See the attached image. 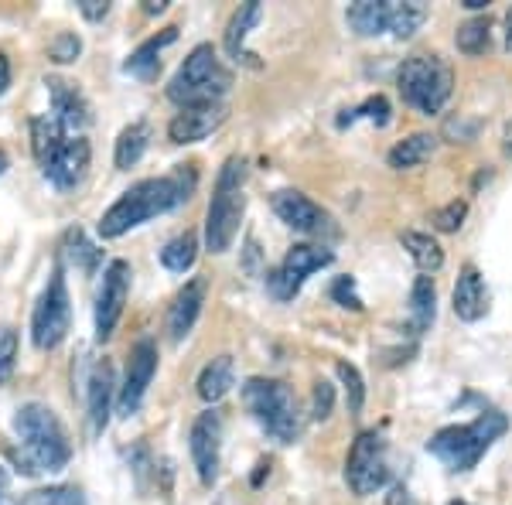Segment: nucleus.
<instances>
[{
    "label": "nucleus",
    "instance_id": "nucleus-1",
    "mask_svg": "<svg viewBox=\"0 0 512 505\" xmlns=\"http://www.w3.org/2000/svg\"><path fill=\"white\" fill-rule=\"evenodd\" d=\"M192 192H195L192 168H178L175 175H164V178L137 181V185L130 188V192H123L117 202L106 209L103 219H99V236L117 239L123 233H130V229L144 226V222L154 219V215L178 209L181 202H188Z\"/></svg>",
    "mask_w": 512,
    "mask_h": 505
},
{
    "label": "nucleus",
    "instance_id": "nucleus-2",
    "mask_svg": "<svg viewBox=\"0 0 512 505\" xmlns=\"http://www.w3.org/2000/svg\"><path fill=\"white\" fill-rule=\"evenodd\" d=\"M506 430H509L506 413L485 410V413H478L472 424L441 427L431 441H427V451H431L448 471H454V475H465V471H472L478 461L485 458V451H489Z\"/></svg>",
    "mask_w": 512,
    "mask_h": 505
},
{
    "label": "nucleus",
    "instance_id": "nucleus-3",
    "mask_svg": "<svg viewBox=\"0 0 512 505\" xmlns=\"http://www.w3.org/2000/svg\"><path fill=\"white\" fill-rule=\"evenodd\" d=\"M14 430L21 437V461L28 475L38 471H62L72 458V444L65 437V427L59 424L48 407L41 403H24L14 417Z\"/></svg>",
    "mask_w": 512,
    "mask_h": 505
},
{
    "label": "nucleus",
    "instance_id": "nucleus-4",
    "mask_svg": "<svg viewBox=\"0 0 512 505\" xmlns=\"http://www.w3.org/2000/svg\"><path fill=\"white\" fill-rule=\"evenodd\" d=\"M31 147L45 171V178L55 188L79 185L89 168V140L79 134H69L55 117H38L31 123Z\"/></svg>",
    "mask_w": 512,
    "mask_h": 505
},
{
    "label": "nucleus",
    "instance_id": "nucleus-5",
    "mask_svg": "<svg viewBox=\"0 0 512 505\" xmlns=\"http://www.w3.org/2000/svg\"><path fill=\"white\" fill-rule=\"evenodd\" d=\"M243 403H246V410H250V417L267 430L274 441L294 444L297 437H301L304 417H301V407H297L294 389L287 383H280V379H263V376L246 379Z\"/></svg>",
    "mask_w": 512,
    "mask_h": 505
},
{
    "label": "nucleus",
    "instance_id": "nucleus-6",
    "mask_svg": "<svg viewBox=\"0 0 512 505\" xmlns=\"http://www.w3.org/2000/svg\"><path fill=\"white\" fill-rule=\"evenodd\" d=\"M233 86V72L222 65L219 52L212 45H198L181 69L175 72V79L168 82V99L178 103L181 110L188 106H209L219 103L222 96Z\"/></svg>",
    "mask_w": 512,
    "mask_h": 505
},
{
    "label": "nucleus",
    "instance_id": "nucleus-7",
    "mask_svg": "<svg viewBox=\"0 0 512 505\" xmlns=\"http://www.w3.org/2000/svg\"><path fill=\"white\" fill-rule=\"evenodd\" d=\"M243 178L246 161L243 157H229L216 178V195H212L209 215H205V246H209V253H226L239 233V222H243L246 209Z\"/></svg>",
    "mask_w": 512,
    "mask_h": 505
},
{
    "label": "nucleus",
    "instance_id": "nucleus-8",
    "mask_svg": "<svg viewBox=\"0 0 512 505\" xmlns=\"http://www.w3.org/2000/svg\"><path fill=\"white\" fill-rule=\"evenodd\" d=\"M396 89L407 106L434 117L454 93V69L441 55H414L396 69Z\"/></svg>",
    "mask_w": 512,
    "mask_h": 505
},
{
    "label": "nucleus",
    "instance_id": "nucleus-9",
    "mask_svg": "<svg viewBox=\"0 0 512 505\" xmlns=\"http://www.w3.org/2000/svg\"><path fill=\"white\" fill-rule=\"evenodd\" d=\"M390 478V465H386V441L379 430H362L355 437L349 458H345V482L355 495H373Z\"/></svg>",
    "mask_w": 512,
    "mask_h": 505
},
{
    "label": "nucleus",
    "instance_id": "nucleus-10",
    "mask_svg": "<svg viewBox=\"0 0 512 505\" xmlns=\"http://www.w3.org/2000/svg\"><path fill=\"white\" fill-rule=\"evenodd\" d=\"M69 321H72L69 287H65L62 267H55L45 294L35 304V314H31V338H35L38 349H55L65 338V331H69Z\"/></svg>",
    "mask_w": 512,
    "mask_h": 505
},
{
    "label": "nucleus",
    "instance_id": "nucleus-11",
    "mask_svg": "<svg viewBox=\"0 0 512 505\" xmlns=\"http://www.w3.org/2000/svg\"><path fill=\"white\" fill-rule=\"evenodd\" d=\"M332 260H335V253L325 250V246H315V243L291 246L284 260H280V267L274 273H267L270 294H274L277 301H291L304 287V280H308L311 273H318L321 267H328Z\"/></svg>",
    "mask_w": 512,
    "mask_h": 505
},
{
    "label": "nucleus",
    "instance_id": "nucleus-12",
    "mask_svg": "<svg viewBox=\"0 0 512 505\" xmlns=\"http://www.w3.org/2000/svg\"><path fill=\"white\" fill-rule=\"evenodd\" d=\"M270 205H274L277 219L287 222L291 229L304 236H335L332 215L321 209L318 202H311L304 192H294V188H284V192L270 195Z\"/></svg>",
    "mask_w": 512,
    "mask_h": 505
},
{
    "label": "nucleus",
    "instance_id": "nucleus-13",
    "mask_svg": "<svg viewBox=\"0 0 512 505\" xmlns=\"http://www.w3.org/2000/svg\"><path fill=\"white\" fill-rule=\"evenodd\" d=\"M127 294H130V263L113 260L103 273V287H99V297H96V338L99 342L113 335V328H117V321L123 314V304H127Z\"/></svg>",
    "mask_w": 512,
    "mask_h": 505
},
{
    "label": "nucleus",
    "instance_id": "nucleus-14",
    "mask_svg": "<svg viewBox=\"0 0 512 505\" xmlns=\"http://www.w3.org/2000/svg\"><path fill=\"white\" fill-rule=\"evenodd\" d=\"M154 372H158V345L144 338V342H137L134 352H130L127 376H123V386H120V396H117V407H120L123 417H134V413L140 410Z\"/></svg>",
    "mask_w": 512,
    "mask_h": 505
},
{
    "label": "nucleus",
    "instance_id": "nucleus-15",
    "mask_svg": "<svg viewBox=\"0 0 512 505\" xmlns=\"http://www.w3.org/2000/svg\"><path fill=\"white\" fill-rule=\"evenodd\" d=\"M222 458V417L216 410H205L192 424V461L202 485H216Z\"/></svg>",
    "mask_w": 512,
    "mask_h": 505
},
{
    "label": "nucleus",
    "instance_id": "nucleus-16",
    "mask_svg": "<svg viewBox=\"0 0 512 505\" xmlns=\"http://www.w3.org/2000/svg\"><path fill=\"white\" fill-rule=\"evenodd\" d=\"M226 123V106L222 103H209V106H188L181 110L175 120L168 123V137L171 144H198L219 130Z\"/></svg>",
    "mask_w": 512,
    "mask_h": 505
},
{
    "label": "nucleus",
    "instance_id": "nucleus-17",
    "mask_svg": "<svg viewBox=\"0 0 512 505\" xmlns=\"http://www.w3.org/2000/svg\"><path fill=\"white\" fill-rule=\"evenodd\" d=\"M454 314L461 321H482L489 314V291H485V280L478 273L475 263H465L458 273V284H454Z\"/></svg>",
    "mask_w": 512,
    "mask_h": 505
},
{
    "label": "nucleus",
    "instance_id": "nucleus-18",
    "mask_svg": "<svg viewBox=\"0 0 512 505\" xmlns=\"http://www.w3.org/2000/svg\"><path fill=\"white\" fill-rule=\"evenodd\" d=\"M202 304H205V280L195 277V280H188V284L181 287L178 297H175V304H171V311H168V335H171V342H181V338H185L188 331L195 328L198 314H202Z\"/></svg>",
    "mask_w": 512,
    "mask_h": 505
},
{
    "label": "nucleus",
    "instance_id": "nucleus-19",
    "mask_svg": "<svg viewBox=\"0 0 512 505\" xmlns=\"http://www.w3.org/2000/svg\"><path fill=\"white\" fill-rule=\"evenodd\" d=\"M48 93H52V117L62 123L69 134H76L89 123V106L86 96L79 93L72 82L65 79H48Z\"/></svg>",
    "mask_w": 512,
    "mask_h": 505
},
{
    "label": "nucleus",
    "instance_id": "nucleus-20",
    "mask_svg": "<svg viewBox=\"0 0 512 505\" xmlns=\"http://www.w3.org/2000/svg\"><path fill=\"white\" fill-rule=\"evenodd\" d=\"M113 366L110 362H96L93 376H89V427L93 434H103L110 424V403H113Z\"/></svg>",
    "mask_w": 512,
    "mask_h": 505
},
{
    "label": "nucleus",
    "instance_id": "nucleus-21",
    "mask_svg": "<svg viewBox=\"0 0 512 505\" xmlns=\"http://www.w3.org/2000/svg\"><path fill=\"white\" fill-rule=\"evenodd\" d=\"M349 18V28L362 38H376L383 31H390V18H393V0H359L345 11Z\"/></svg>",
    "mask_w": 512,
    "mask_h": 505
},
{
    "label": "nucleus",
    "instance_id": "nucleus-22",
    "mask_svg": "<svg viewBox=\"0 0 512 505\" xmlns=\"http://www.w3.org/2000/svg\"><path fill=\"white\" fill-rule=\"evenodd\" d=\"M437 151V137L434 134H410L403 137L400 144L390 147V154H386V161H390L393 171H410V168H420V164H427Z\"/></svg>",
    "mask_w": 512,
    "mask_h": 505
},
{
    "label": "nucleus",
    "instance_id": "nucleus-23",
    "mask_svg": "<svg viewBox=\"0 0 512 505\" xmlns=\"http://www.w3.org/2000/svg\"><path fill=\"white\" fill-rule=\"evenodd\" d=\"M175 38H178V28H164L161 35L147 38L144 45H140L137 52L130 55L123 69H127L130 76H137V79H154V76H158V69H161V59H158L161 48H168Z\"/></svg>",
    "mask_w": 512,
    "mask_h": 505
},
{
    "label": "nucleus",
    "instance_id": "nucleus-24",
    "mask_svg": "<svg viewBox=\"0 0 512 505\" xmlns=\"http://www.w3.org/2000/svg\"><path fill=\"white\" fill-rule=\"evenodd\" d=\"M437 314V291H434V277L420 273L414 280V291H410V335H424L434 325Z\"/></svg>",
    "mask_w": 512,
    "mask_h": 505
},
{
    "label": "nucleus",
    "instance_id": "nucleus-25",
    "mask_svg": "<svg viewBox=\"0 0 512 505\" xmlns=\"http://www.w3.org/2000/svg\"><path fill=\"white\" fill-rule=\"evenodd\" d=\"M233 386H236V369L229 355L212 359L209 366L202 369V376H198V396H202L205 403H219Z\"/></svg>",
    "mask_w": 512,
    "mask_h": 505
},
{
    "label": "nucleus",
    "instance_id": "nucleus-26",
    "mask_svg": "<svg viewBox=\"0 0 512 505\" xmlns=\"http://www.w3.org/2000/svg\"><path fill=\"white\" fill-rule=\"evenodd\" d=\"M263 18V7L256 4V0H250V4H239V11L233 14V21H229V28H226V52H229V59H253L250 52L243 48V41L246 35L256 28V21Z\"/></svg>",
    "mask_w": 512,
    "mask_h": 505
},
{
    "label": "nucleus",
    "instance_id": "nucleus-27",
    "mask_svg": "<svg viewBox=\"0 0 512 505\" xmlns=\"http://www.w3.org/2000/svg\"><path fill=\"white\" fill-rule=\"evenodd\" d=\"M400 243H403V250L414 256L417 270L427 273V277L444 267V250H441V243H437L431 233H417V229H407V233L400 236Z\"/></svg>",
    "mask_w": 512,
    "mask_h": 505
},
{
    "label": "nucleus",
    "instance_id": "nucleus-28",
    "mask_svg": "<svg viewBox=\"0 0 512 505\" xmlns=\"http://www.w3.org/2000/svg\"><path fill=\"white\" fill-rule=\"evenodd\" d=\"M147 144H151V127H147V123H130V127L117 137V154H113L117 168L120 171L134 168L140 157H144Z\"/></svg>",
    "mask_w": 512,
    "mask_h": 505
},
{
    "label": "nucleus",
    "instance_id": "nucleus-29",
    "mask_svg": "<svg viewBox=\"0 0 512 505\" xmlns=\"http://www.w3.org/2000/svg\"><path fill=\"white\" fill-rule=\"evenodd\" d=\"M489 41H492V21H489V14L465 21L458 28V35H454V45H458V52H465V55H482L485 48H489Z\"/></svg>",
    "mask_w": 512,
    "mask_h": 505
},
{
    "label": "nucleus",
    "instance_id": "nucleus-30",
    "mask_svg": "<svg viewBox=\"0 0 512 505\" xmlns=\"http://www.w3.org/2000/svg\"><path fill=\"white\" fill-rule=\"evenodd\" d=\"M195 256H198V236L195 233H181L161 250V263L171 273H185V270H192Z\"/></svg>",
    "mask_w": 512,
    "mask_h": 505
},
{
    "label": "nucleus",
    "instance_id": "nucleus-31",
    "mask_svg": "<svg viewBox=\"0 0 512 505\" xmlns=\"http://www.w3.org/2000/svg\"><path fill=\"white\" fill-rule=\"evenodd\" d=\"M424 21H427V7L424 4H400V0H393L390 35H396V38H414Z\"/></svg>",
    "mask_w": 512,
    "mask_h": 505
},
{
    "label": "nucleus",
    "instance_id": "nucleus-32",
    "mask_svg": "<svg viewBox=\"0 0 512 505\" xmlns=\"http://www.w3.org/2000/svg\"><path fill=\"white\" fill-rule=\"evenodd\" d=\"M355 120H373L376 127H386L390 123V99L386 96H369L362 106H355L345 117H338V127H349Z\"/></svg>",
    "mask_w": 512,
    "mask_h": 505
},
{
    "label": "nucleus",
    "instance_id": "nucleus-33",
    "mask_svg": "<svg viewBox=\"0 0 512 505\" xmlns=\"http://www.w3.org/2000/svg\"><path fill=\"white\" fill-rule=\"evenodd\" d=\"M18 505H86L79 488L72 485H55V488H38V492H28Z\"/></svg>",
    "mask_w": 512,
    "mask_h": 505
},
{
    "label": "nucleus",
    "instance_id": "nucleus-34",
    "mask_svg": "<svg viewBox=\"0 0 512 505\" xmlns=\"http://www.w3.org/2000/svg\"><path fill=\"white\" fill-rule=\"evenodd\" d=\"M335 372H338V379H342V386H345V396H349V413H352V417H359L362 403H366V383H362L359 369H355L352 362H338Z\"/></svg>",
    "mask_w": 512,
    "mask_h": 505
},
{
    "label": "nucleus",
    "instance_id": "nucleus-35",
    "mask_svg": "<svg viewBox=\"0 0 512 505\" xmlns=\"http://www.w3.org/2000/svg\"><path fill=\"white\" fill-rule=\"evenodd\" d=\"M465 215H468V202L465 198H454V202H448L444 209L434 212V226L441 229V233H458Z\"/></svg>",
    "mask_w": 512,
    "mask_h": 505
},
{
    "label": "nucleus",
    "instance_id": "nucleus-36",
    "mask_svg": "<svg viewBox=\"0 0 512 505\" xmlns=\"http://www.w3.org/2000/svg\"><path fill=\"white\" fill-rule=\"evenodd\" d=\"M332 301L342 304L345 311H362L366 304H362L359 297V287H355V277H338L332 284Z\"/></svg>",
    "mask_w": 512,
    "mask_h": 505
},
{
    "label": "nucleus",
    "instance_id": "nucleus-37",
    "mask_svg": "<svg viewBox=\"0 0 512 505\" xmlns=\"http://www.w3.org/2000/svg\"><path fill=\"white\" fill-rule=\"evenodd\" d=\"M14 352H18V335L11 328H0V383L11 376L14 369Z\"/></svg>",
    "mask_w": 512,
    "mask_h": 505
},
{
    "label": "nucleus",
    "instance_id": "nucleus-38",
    "mask_svg": "<svg viewBox=\"0 0 512 505\" xmlns=\"http://www.w3.org/2000/svg\"><path fill=\"white\" fill-rule=\"evenodd\" d=\"M332 407H335V386L321 379V383L315 386V407H311V417L328 420L332 417Z\"/></svg>",
    "mask_w": 512,
    "mask_h": 505
},
{
    "label": "nucleus",
    "instance_id": "nucleus-39",
    "mask_svg": "<svg viewBox=\"0 0 512 505\" xmlns=\"http://www.w3.org/2000/svg\"><path fill=\"white\" fill-rule=\"evenodd\" d=\"M82 52V41L76 35H59L52 41V59L55 62H72Z\"/></svg>",
    "mask_w": 512,
    "mask_h": 505
},
{
    "label": "nucleus",
    "instance_id": "nucleus-40",
    "mask_svg": "<svg viewBox=\"0 0 512 505\" xmlns=\"http://www.w3.org/2000/svg\"><path fill=\"white\" fill-rule=\"evenodd\" d=\"M475 130H478V123H475V120L458 117V120H448V127H444V134L454 137V144H458V140H472V137H475Z\"/></svg>",
    "mask_w": 512,
    "mask_h": 505
},
{
    "label": "nucleus",
    "instance_id": "nucleus-41",
    "mask_svg": "<svg viewBox=\"0 0 512 505\" xmlns=\"http://www.w3.org/2000/svg\"><path fill=\"white\" fill-rule=\"evenodd\" d=\"M79 11L86 14L89 21H99V18H106V11H110V4H106V0H82Z\"/></svg>",
    "mask_w": 512,
    "mask_h": 505
},
{
    "label": "nucleus",
    "instance_id": "nucleus-42",
    "mask_svg": "<svg viewBox=\"0 0 512 505\" xmlns=\"http://www.w3.org/2000/svg\"><path fill=\"white\" fill-rule=\"evenodd\" d=\"M386 505H420V502L410 495L407 485H393V492L386 495Z\"/></svg>",
    "mask_w": 512,
    "mask_h": 505
},
{
    "label": "nucleus",
    "instance_id": "nucleus-43",
    "mask_svg": "<svg viewBox=\"0 0 512 505\" xmlns=\"http://www.w3.org/2000/svg\"><path fill=\"white\" fill-rule=\"evenodd\" d=\"M0 505H18L11 495V475H7L4 465H0Z\"/></svg>",
    "mask_w": 512,
    "mask_h": 505
},
{
    "label": "nucleus",
    "instance_id": "nucleus-44",
    "mask_svg": "<svg viewBox=\"0 0 512 505\" xmlns=\"http://www.w3.org/2000/svg\"><path fill=\"white\" fill-rule=\"evenodd\" d=\"M7 86H11V62L0 55V93H4Z\"/></svg>",
    "mask_w": 512,
    "mask_h": 505
},
{
    "label": "nucleus",
    "instance_id": "nucleus-45",
    "mask_svg": "<svg viewBox=\"0 0 512 505\" xmlns=\"http://www.w3.org/2000/svg\"><path fill=\"white\" fill-rule=\"evenodd\" d=\"M144 11H147V14H161V11H168V0H151V4H144Z\"/></svg>",
    "mask_w": 512,
    "mask_h": 505
},
{
    "label": "nucleus",
    "instance_id": "nucleus-46",
    "mask_svg": "<svg viewBox=\"0 0 512 505\" xmlns=\"http://www.w3.org/2000/svg\"><path fill=\"white\" fill-rule=\"evenodd\" d=\"M461 4H465L468 11H485V7H489V0H461Z\"/></svg>",
    "mask_w": 512,
    "mask_h": 505
},
{
    "label": "nucleus",
    "instance_id": "nucleus-47",
    "mask_svg": "<svg viewBox=\"0 0 512 505\" xmlns=\"http://www.w3.org/2000/svg\"><path fill=\"white\" fill-rule=\"evenodd\" d=\"M506 48L512 52V7H509V14H506Z\"/></svg>",
    "mask_w": 512,
    "mask_h": 505
},
{
    "label": "nucleus",
    "instance_id": "nucleus-48",
    "mask_svg": "<svg viewBox=\"0 0 512 505\" xmlns=\"http://www.w3.org/2000/svg\"><path fill=\"white\" fill-rule=\"evenodd\" d=\"M4 171H7V154L0 151V175H4Z\"/></svg>",
    "mask_w": 512,
    "mask_h": 505
},
{
    "label": "nucleus",
    "instance_id": "nucleus-49",
    "mask_svg": "<svg viewBox=\"0 0 512 505\" xmlns=\"http://www.w3.org/2000/svg\"><path fill=\"white\" fill-rule=\"evenodd\" d=\"M448 505H468V502H461V499H454V502H448Z\"/></svg>",
    "mask_w": 512,
    "mask_h": 505
}]
</instances>
